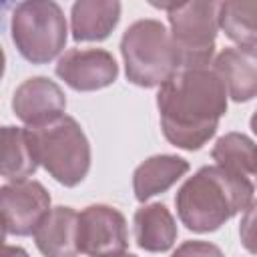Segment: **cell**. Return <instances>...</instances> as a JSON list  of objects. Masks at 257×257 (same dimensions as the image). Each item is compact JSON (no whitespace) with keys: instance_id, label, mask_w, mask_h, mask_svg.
<instances>
[{"instance_id":"cell-1","label":"cell","mask_w":257,"mask_h":257,"mask_svg":"<svg viewBox=\"0 0 257 257\" xmlns=\"http://www.w3.org/2000/svg\"><path fill=\"white\" fill-rule=\"evenodd\" d=\"M227 86L209 66H181L157 92L165 139L183 151H199L227 112Z\"/></svg>"},{"instance_id":"cell-2","label":"cell","mask_w":257,"mask_h":257,"mask_svg":"<svg viewBox=\"0 0 257 257\" xmlns=\"http://www.w3.org/2000/svg\"><path fill=\"white\" fill-rule=\"evenodd\" d=\"M253 201L247 175L221 165L201 167L175 195L179 221L195 233H211Z\"/></svg>"},{"instance_id":"cell-3","label":"cell","mask_w":257,"mask_h":257,"mask_svg":"<svg viewBox=\"0 0 257 257\" xmlns=\"http://www.w3.org/2000/svg\"><path fill=\"white\" fill-rule=\"evenodd\" d=\"M120 54L126 80L143 88L165 84L183 66L171 30L155 18L137 20L124 30L120 38Z\"/></svg>"},{"instance_id":"cell-4","label":"cell","mask_w":257,"mask_h":257,"mask_svg":"<svg viewBox=\"0 0 257 257\" xmlns=\"http://www.w3.org/2000/svg\"><path fill=\"white\" fill-rule=\"evenodd\" d=\"M38 163L64 187H76L90 171V145L80 124L62 114L40 126H28Z\"/></svg>"},{"instance_id":"cell-5","label":"cell","mask_w":257,"mask_h":257,"mask_svg":"<svg viewBox=\"0 0 257 257\" xmlns=\"http://www.w3.org/2000/svg\"><path fill=\"white\" fill-rule=\"evenodd\" d=\"M10 36L24 60L48 64L66 46L64 12L56 0H22L12 10Z\"/></svg>"},{"instance_id":"cell-6","label":"cell","mask_w":257,"mask_h":257,"mask_svg":"<svg viewBox=\"0 0 257 257\" xmlns=\"http://www.w3.org/2000/svg\"><path fill=\"white\" fill-rule=\"evenodd\" d=\"M223 0H179L169 10L171 36L183 66H209L221 28Z\"/></svg>"},{"instance_id":"cell-7","label":"cell","mask_w":257,"mask_h":257,"mask_svg":"<svg viewBox=\"0 0 257 257\" xmlns=\"http://www.w3.org/2000/svg\"><path fill=\"white\" fill-rule=\"evenodd\" d=\"M0 211L4 237H28L48 215L50 195L38 181H8L0 187Z\"/></svg>"},{"instance_id":"cell-8","label":"cell","mask_w":257,"mask_h":257,"mask_svg":"<svg viewBox=\"0 0 257 257\" xmlns=\"http://www.w3.org/2000/svg\"><path fill=\"white\" fill-rule=\"evenodd\" d=\"M76 247L84 255L126 253L128 235L124 215L110 205H88L78 213Z\"/></svg>"},{"instance_id":"cell-9","label":"cell","mask_w":257,"mask_h":257,"mask_svg":"<svg viewBox=\"0 0 257 257\" xmlns=\"http://www.w3.org/2000/svg\"><path fill=\"white\" fill-rule=\"evenodd\" d=\"M54 72L72 90L92 92L106 88L116 80L118 64L108 50L70 48L58 58Z\"/></svg>"},{"instance_id":"cell-10","label":"cell","mask_w":257,"mask_h":257,"mask_svg":"<svg viewBox=\"0 0 257 257\" xmlns=\"http://www.w3.org/2000/svg\"><path fill=\"white\" fill-rule=\"evenodd\" d=\"M64 108L66 96L62 88L46 76L26 78L12 96L14 114L28 126H40L56 120L64 114Z\"/></svg>"},{"instance_id":"cell-11","label":"cell","mask_w":257,"mask_h":257,"mask_svg":"<svg viewBox=\"0 0 257 257\" xmlns=\"http://www.w3.org/2000/svg\"><path fill=\"white\" fill-rule=\"evenodd\" d=\"M213 68L223 78L227 92L235 102H247L257 96V48H223L215 56Z\"/></svg>"},{"instance_id":"cell-12","label":"cell","mask_w":257,"mask_h":257,"mask_svg":"<svg viewBox=\"0 0 257 257\" xmlns=\"http://www.w3.org/2000/svg\"><path fill=\"white\" fill-rule=\"evenodd\" d=\"M120 20V0H74L70 32L76 42H100Z\"/></svg>"},{"instance_id":"cell-13","label":"cell","mask_w":257,"mask_h":257,"mask_svg":"<svg viewBox=\"0 0 257 257\" xmlns=\"http://www.w3.org/2000/svg\"><path fill=\"white\" fill-rule=\"evenodd\" d=\"M76 231H78V213L72 207H54L42 219L34 231L36 247L42 255L48 257H68L76 255Z\"/></svg>"},{"instance_id":"cell-14","label":"cell","mask_w":257,"mask_h":257,"mask_svg":"<svg viewBox=\"0 0 257 257\" xmlns=\"http://www.w3.org/2000/svg\"><path fill=\"white\" fill-rule=\"evenodd\" d=\"M189 163L177 155H155L143 161L133 173L135 199L147 203L151 197L169 191L185 173Z\"/></svg>"},{"instance_id":"cell-15","label":"cell","mask_w":257,"mask_h":257,"mask_svg":"<svg viewBox=\"0 0 257 257\" xmlns=\"http://www.w3.org/2000/svg\"><path fill=\"white\" fill-rule=\"evenodd\" d=\"M135 241L151 253L169 251L177 241V221L163 203H149L135 211L133 217Z\"/></svg>"},{"instance_id":"cell-16","label":"cell","mask_w":257,"mask_h":257,"mask_svg":"<svg viewBox=\"0 0 257 257\" xmlns=\"http://www.w3.org/2000/svg\"><path fill=\"white\" fill-rule=\"evenodd\" d=\"M2 167L0 173L6 181H26L38 169V159L34 155L28 128L20 126H4L2 128Z\"/></svg>"},{"instance_id":"cell-17","label":"cell","mask_w":257,"mask_h":257,"mask_svg":"<svg viewBox=\"0 0 257 257\" xmlns=\"http://www.w3.org/2000/svg\"><path fill=\"white\" fill-rule=\"evenodd\" d=\"M221 30L239 46H257V0H223Z\"/></svg>"},{"instance_id":"cell-18","label":"cell","mask_w":257,"mask_h":257,"mask_svg":"<svg viewBox=\"0 0 257 257\" xmlns=\"http://www.w3.org/2000/svg\"><path fill=\"white\" fill-rule=\"evenodd\" d=\"M211 157L217 165L253 177L257 171V145L243 133H227L213 145Z\"/></svg>"},{"instance_id":"cell-19","label":"cell","mask_w":257,"mask_h":257,"mask_svg":"<svg viewBox=\"0 0 257 257\" xmlns=\"http://www.w3.org/2000/svg\"><path fill=\"white\" fill-rule=\"evenodd\" d=\"M239 239L249 253L257 255V201H251L243 211L239 223Z\"/></svg>"},{"instance_id":"cell-20","label":"cell","mask_w":257,"mask_h":257,"mask_svg":"<svg viewBox=\"0 0 257 257\" xmlns=\"http://www.w3.org/2000/svg\"><path fill=\"white\" fill-rule=\"evenodd\" d=\"M189 251H193V253H215V255L221 253L217 247H211V245H205V243H199V241H195V243H185L181 249H177V253H189Z\"/></svg>"},{"instance_id":"cell-21","label":"cell","mask_w":257,"mask_h":257,"mask_svg":"<svg viewBox=\"0 0 257 257\" xmlns=\"http://www.w3.org/2000/svg\"><path fill=\"white\" fill-rule=\"evenodd\" d=\"M153 8H159V10H171L179 0H147Z\"/></svg>"},{"instance_id":"cell-22","label":"cell","mask_w":257,"mask_h":257,"mask_svg":"<svg viewBox=\"0 0 257 257\" xmlns=\"http://www.w3.org/2000/svg\"><path fill=\"white\" fill-rule=\"evenodd\" d=\"M249 124H251V131H253V135L257 137V110L253 112V116H251V120H249Z\"/></svg>"},{"instance_id":"cell-23","label":"cell","mask_w":257,"mask_h":257,"mask_svg":"<svg viewBox=\"0 0 257 257\" xmlns=\"http://www.w3.org/2000/svg\"><path fill=\"white\" fill-rule=\"evenodd\" d=\"M12 0H2V4H4V8H8V4H10Z\"/></svg>"},{"instance_id":"cell-24","label":"cell","mask_w":257,"mask_h":257,"mask_svg":"<svg viewBox=\"0 0 257 257\" xmlns=\"http://www.w3.org/2000/svg\"><path fill=\"white\" fill-rule=\"evenodd\" d=\"M253 177H255V183H257V171H255V175H253Z\"/></svg>"}]
</instances>
